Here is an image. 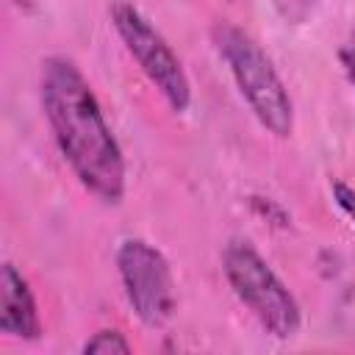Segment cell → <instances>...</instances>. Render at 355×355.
<instances>
[{
	"label": "cell",
	"instance_id": "6da1fadb",
	"mask_svg": "<svg viewBox=\"0 0 355 355\" xmlns=\"http://www.w3.org/2000/svg\"><path fill=\"white\" fill-rule=\"evenodd\" d=\"M42 105L75 178L103 202H119L125 158L92 86L72 61L47 58L42 64Z\"/></svg>",
	"mask_w": 355,
	"mask_h": 355
},
{
	"label": "cell",
	"instance_id": "7a4b0ae2",
	"mask_svg": "<svg viewBox=\"0 0 355 355\" xmlns=\"http://www.w3.org/2000/svg\"><path fill=\"white\" fill-rule=\"evenodd\" d=\"M219 53L225 55L244 100L250 103L252 114L258 122L272 130L275 136H288L294 128V111H291V97L275 72L272 61L263 55V50L239 28L233 25H219L214 31Z\"/></svg>",
	"mask_w": 355,
	"mask_h": 355
},
{
	"label": "cell",
	"instance_id": "3957f363",
	"mask_svg": "<svg viewBox=\"0 0 355 355\" xmlns=\"http://www.w3.org/2000/svg\"><path fill=\"white\" fill-rule=\"evenodd\" d=\"M225 275L239 300L258 316V322L277 338H288L300 327V305L266 261L247 244L230 241L225 247Z\"/></svg>",
	"mask_w": 355,
	"mask_h": 355
},
{
	"label": "cell",
	"instance_id": "277c9868",
	"mask_svg": "<svg viewBox=\"0 0 355 355\" xmlns=\"http://www.w3.org/2000/svg\"><path fill=\"white\" fill-rule=\"evenodd\" d=\"M111 17L130 55L139 61L141 72L158 86V92L166 97V103L175 111H186L191 103V86L178 55L164 42V36L128 3H116L111 8Z\"/></svg>",
	"mask_w": 355,
	"mask_h": 355
},
{
	"label": "cell",
	"instance_id": "5b68a950",
	"mask_svg": "<svg viewBox=\"0 0 355 355\" xmlns=\"http://www.w3.org/2000/svg\"><path fill=\"white\" fill-rule=\"evenodd\" d=\"M116 263L136 316L150 327L164 324L175 308V283L164 252L141 239H128L116 252Z\"/></svg>",
	"mask_w": 355,
	"mask_h": 355
},
{
	"label": "cell",
	"instance_id": "8992f818",
	"mask_svg": "<svg viewBox=\"0 0 355 355\" xmlns=\"http://www.w3.org/2000/svg\"><path fill=\"white\" fill-rule=\"evenodd\" d=\"M0 330L14 338H36L42 333L33 294L14 263L0 269Z\"/></svg>",
	"mask_w": 355,
	"mask_h": 355
},
{
	"label": "cell",
	"instance_id": "52a82bcc",
	"mask_svg": "<svg viewBox=\"0 0 355 355\" xmlns=\"http://www.w3.org/2000/svg\"><path fill=\"white\" fill-rule=\"evenodd\" d=\"M83 352L89 355H108V352H119V355H125V352H130V344L122 338V333H116V330H100V333H94L86 344H83Z\"/></svg>",
	"mask_w": 355,
	"mask_h": 355
},
{
	"label": "cell",
	"instance_id": "ba28073f",
	"mask_svg": "<svg viewBox=\"0 0 355 355\" xmlns=\"http://www.w3.org/2000/svg\"><path fill=\"white\" fill-rule=\"evenodd\" d=\"M333 197H336V202L352 216V222H355V191L349 189V186H344V183H333Z\"/></svg>",
	"mask_w": 355,
	"mask_h": 355
},
{
	"label": "cell",
	"instance_id": "9c48e42d",
	"mask_svg": "<svg viewBox=\"0 0 355 355\" xmlns=\"http://www.w3.org/2000/svg\"><path fill=\"white\" fill-rule=\"evenodd\" d=\"M341 64H344V69H347V78L355 83V47H349V50L341 53Z\"/></svg>",
	"mask_w": 355,
	"mask_h": 355
}]
</instances>
